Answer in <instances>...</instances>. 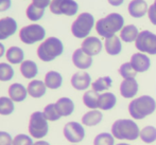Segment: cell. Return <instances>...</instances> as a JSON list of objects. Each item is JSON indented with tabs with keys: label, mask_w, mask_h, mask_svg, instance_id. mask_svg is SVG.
I'll return each instance as SVG.
<instances>
[{
	"label": "cell",
	"mask_w": 156,
	"mask_h": 145,
	"mask_svg": "<svg viewBox=\"0 0 156 145\" xmlns=\"http://www.w3.org/2000/svg\"><path fill=\"white\" fill-rule=\"evenodd\" d=\"M12 5L11 0H0V12H5Z\"/></svg>",
	"instance_id": "41"
},
{
	"label": "cell",
	"mask_w": 156,
	"mask_h": 145,
	"mask_svg": "<svg viewBox=\"0 0 156 145\" xmlns=\"http://www.w3.org/2000/svg\"><path fill=\"white\" fill-rule=\"evenodd\" d=\"M129 13L134 18H140L144 16L148 11V4L144 0H133L129 4Z\"/></svg>",
	"instance_id": "17"
},
{
	"label": "cell",
	"mask_w": 156,
	"mask_h": 145,
	"mask_svg": "<svg viewBox=\"0 0 156 145\" xmlns=\"http://www.w3.org/2000/svg\"><path fill=\"white\" fill-rule=\"evenodd\" d=\"M124 19L118 13L108 14L104 18H101L96 23V31L98 34L105 38L115 36V33L123 29Z\"/></svg>",
	"instance_id": "1"
},
{
	"label": "cell",
	"mask_w": 156,
	"mask_h": 145,
	"mask_svg": "<svg viewBox=\"0 0 156 145\" xmlns=\"http://www.w3.org/2000/svg\"><path fill=\"white\" fill-rule=\"evenodd\" d=\"M94 145H114V136L108 133H102L94 140Z\"/></svg>",
	"instance_id": "36"
},
{
	"label": "cell",
	"mask_w": 156,
	"mask_h": 145,
	"mask_svg": "<svg viewBox=\"0 0 156 145\" xmlns=\"http://www.w3.org/2000/svg\"><path fill=\"white\" fill-rule=\"evenodd\" d=\"M64 51L63 43L56 37H49L45 39L37 48V56L43 61H52L60 55H62Z\"/></svg>",
	"instance_id": "3"
},
{
	"label": "cell",
	"mask_w": 156,
	"mask_h": 145,
	"mask_svg": "<svg viewBox=\"0 0 156 145\" xmlns=\"http://www.w3.org/2000/svg\"><path fill=\"white\" fill-rule=\"evenodd\" d=\"M28 94L34 98H39L45 95L47 91V87L45 85V82H41L39 80H33L29 83L27 87Z\"/></svg>",
	"instance_id": "19"
},
{
	"label": "cell",
	"mask_w": 156,
	"mask_h": 145,
	"mask_svg": "<svg viewBox=\"0 0 156 145\" xmlns=\"http://www.w3.org/2000/svg\"><path fill=\"white\" fill-rule=\"evenodd\" d=\"M99 98H100V94L98 92L94 90H88L83 95V103L86 107L94 110L99 108Z\"/></svg>",
	"instance_id": "27"
},
{
	"label": "cell",
	"mask_w": 156,
	"mask_h": 145,
	"mask_svg": "<svg viewBox=\"0 0 156 145\" xmlns=\"http://www.w3.org/2000/svg\"><path fill=\"white\" fill-rule=\"evenodd\" d=\"M93 86V90L97 92H101L107 90L112 86V78L109 76H104V78H99L97 81L91 84Z\"/></svg>",
	"instance_id": "32"
},
{
	"label": "cell",
	"mask_w": 156,
	"mask_h": 145,
	"mask_svg": "<svg viewBox=\"0 0 156 145\" xmlns=\"http://www.w3.org/2000/svg\"><path fill=\"white\" fill-rule=\"evenodd\" d=\"M117 145H129V144H127V143H119V144H117Z\"/></svg>",
	"instance_id": "45"
},
{
	"label": "cell",
	"mask_w": 156,
	"mask_h": 145,
	"mask_svg": "<svg viewBox=\"0 0 156 145\" xmlns=\"http://www.w3.org/2000/svg\"><path fill=\"white\" fill-rule=\"evenodd\" d=\"M5 57H6V60L10 64L17 65V64H21L23 61L25 52L19 47H11L6 50Z\"/></svg>",
	"instance_id": "23"
},
{
	"label": "cell",
	"mask_w": 156,
	"mask_h": 145,
	"mask_svg": "<svg viewBox=\"0 0 156 145\" xmlns=\"http://www.w3.org/2000/svg\"><path fill=\"white\" fill-rule=\"evenodd\" d=\"M32 4L36 8L45 10L47 6H50L51 2H50V0H32Z\"/></svg>",
	"instance_id": "40"
},
{
	"label": "cell",
	"mask_w": 156,
	"mask_h": 145,
	"mask_svg": "<svg viewBox=\"0 0 156 145\" xmlns=\"http://www.w3.org/2000/svg\"><path fill=\"white\" fill-rule=\"evenodd\" d=\"M0 145H13V138L6 131H0Z\"/></svg>",
	"instance_id": "38"
},
{
	"label": "cell",
	"mask_w": 156,
	"mask_h": 145,
	"mask_svg": "<svg viewBox=\"0 0 156 145\" xmlns=\"http://www.w3.org/2000/svg\"><path fill=\"white\" fill-rule=\"evenodd\" d=\"M64 136L71 143H79L85 137V130L82 124L78 122H68L64 127Z\"/></svg>",
	"instance_id": "10"
},
{
	"label": "cell",
	"mask_w": 156,
	"mask_h": 145,
	"mask_svg": "<svg viewBox=\"0 0 156 145\" xmlns=\"http://www.w3.org/2000/svg\"><path fill=\"white\" fill-rule=\"evenodd\" d=\"M55 107L58 109L61 116H70L74 110V104L71 98H61L55 103Z\"/></svg>",
	"instance_id": "20"
},
{
	"label": "cell",
	"mask_w": 156,
	"mask_h": 145,
	"mask_svg": "<svg viewBox=\"0 0 156 145\" xmlns=\"http://www.w3.org/2000/svg\"><path fill=\"white\" fill-rule=\"evenodd\" d=\"M45 36V29L41 25H36V23L26 26L19 31V38L26 45H33L35 43H38L43 40Z\"/></svg>",
	"instance_id": "7"
},
{
	"label": "cell",
	"mask_w": 156,
	"mask_h": 145,
	"mask_svg": "<svg viewBox=\"0 0 156 145\" xmlns=\"http://www.w3.org/2000/svg\"><path fill=\"white\" fill-rule=\"evenodd\" d=\"M104 45H105V50H106V52L109 55H118L122 50L121 41H120L119 37L117 36L106 38Z\"/></svg>",
	"instance_id": "24"
},
{
	"label": "cell",
	"mask_w": 156,
	"mask_h": 145,
	"mask_svg": "<svg viewBox=\"0 0 156 145\" xmlns=\"http://www.w3.org/2000/svg\"><path fill=\"white\" fill-rule=\"evenodd\" d=\"M45 85L49 89H58L63 84V78L61 73L56 71H49L45 75Z\"/></svg>",
	"instance_id": "22"
},
{
	"label": "cell",
	"mask_w": 156,
	"mask_h": 145,
	"mask_svg": "<svg viewBox=\"0 0 156 145\" xmlns=\"http://www.w3.org/2000/svg\"><path fill=\"white\" fill-rule=\"evenodd\" d=\"M9 98L13 101V102H23L26 100L28 95V90L23 85L19 84V83H14L9 87Z\"/></svg>",
	"instance_id": "15"
},
{
	"label": "cell",
	"mask_w": 156,
	"mask_h": 145,
	"mask_svg": "<svg viewBox=\"0 0 156 145\" xmlns=\"http://www.w3.org/2000/svg\"><path fill=\"white\" fill-rule=\"evenodd\" d=\"M32 138L23 133H19L13 139V145H33Z\"/></svg>",
	"instance_id": "37"
},
{
	"label": "cell",
	"mask_w": 156,
	"mask_h": 145,
	"mask_svg": "<svg viewBox=\"0 0 156 145\" xmlns=\"http://www.w3.org/2000/svg\"><path fill=\"white\" fill-rule=\"evenodd\" d=\"M45 118L47 119V121H51V122H55V121H58L61 119V116L58 113V109L55 107V103H52V104H49L45 107L43 111Z\"/></svg>",
	"instance_id": "34"
},
{
	"label": "cell",
	"mask_w": 156,
	"mask_h": 145,
	"mask_svg": "<svg viewBox=\"0 0 156 145\" xmlns=\"http://www.w3.org/2000/svg\"><path fill=\"white\" fill-rule=\"evenodd\" d=\"M148 15H149V19H150L151 22L156 26V0L154 1V3L149 8Z\"/></svg>",
	"instance_id": "39"
},
{
	"label": "cell",
	"mask_w": 156,
	"mask_h": 145,
	"mask_svg": "<svg viewBox=\"0 0 156 145\" xmlns=\"http://www.w3.org/2000/svg\"><path fill=\"white\" fill-rule=\"evenodd\" d=\"M117 103V98L114 93L111 92H105L103 94H100L99 98V108L102 110H109L112 109Z\"/></svg>",
	"instance_id": "25"
},
{
	"label": "cell",
	"mask_w": 156,
	"mask_h": 145,
	"mask_svg": "<svg viewBox=\"0 0 156 145\" xmlns=\"http://www.w3.org/2000/svg\"><path fill=\"white\" fill-rule=\"evenodd\" d=\"M124 0H108L109 4H112L113 6H119L123 3Z\"/></svg>",
	"instance_id": "42"
},
{
	"label": "cell",
	"mask_w": 156,
	"mask_h": 145,
	"mask_svg": "<svg viewBox=\"0 0 156 145\" xmlns=\"http://www.w3.org/2000/svg\"><path fill=\"white\" fill-rule=\"evenodd\" d=\"M44 14H45V10L43 9H38L35 5H33L31 3L26 10V15H27L28 19H30L31 21H38L43 18Z\"/></svg>",
	"instance_id": "31"
},
{
	"label": "cell",
	"mask_w": 156,
	"mask_h": 145,
	"mask_svg": "<svg viewBox=\"0 0 156 145\" xmlns=\"http://www.w3.org/2000/svg\"><path fill=\"white\" fill-rule=\"evenodd\" d=\"M4 53H5V49H4V46L2 45L1 43H0V58H1L2 56L4 55Z\"/></svg>",
	"instance_id": "43"
},
{
	"label": "cell",
	"mask_w": 156,
	"mask_h": 145,
	"mask_svg": "<svg viewBox=\"0 0 156 145\" xmlns=\"http://www.w3.org/2000/svg\"><path fill=\"white\" fill-rule=\"evenodd\" d=\"M20 73L25 78L32 80L38 73V68L35 61L33 60H23L20 64Z\"/></svg>",
	"instance_id": "21"
},
{
	"label": "cell",
	"mask_w": 156,
	"mask_h": 145,
	"mask_svg": "<svg viewBox=\"0 0 156 145\" xmlns=\"http://www.w3.org/2000/svg\"><path fill=\"white\" fill-rule=\"evenodd\" d=\"M136 48L142 53L156 54V35L150 31H142L139 33L135 41Z\"/></svg>",
	"instance_id": "8"
},
{
	"label": "cell",
	"mask_w": 156,
	"mask_h": 145,
	"mask_svg": "<svg viewBox=\"0 0 156 145\" xmlns=\"http://www.w3.org/2000/svg\"><path fill=\"white\" fill-rule=\"evenodd\" d=\"M50 11L55 15L73 16L79 10V5L74 0H52Z\"/></svg>",
	"instance_id": "9"
},
{
	"label": "cell",
	"mask_w": 156,
	"mask_h": 145,
	"mask_svg": "<svg viewBox=\"0 0 156 145\" xmlns=\"http://www.w3.org/2000/svg\"><path fill=\"white\" fill-rule=\"evenodd\" d=\"M139 137L144 143H153L156 140V128L154 126H146L140 130Z\"/></svg>",
	"instance_id": "29"
},
{
	"label": "cell",
	"mask_w": 156,
	"mask_h": 145,
	"mask_svg": "<svg viewBox=\"0 0 156 145\" xmlns=\"http://www.w3.org/2000/svg\"><path fill=\"white\" fill-rule=\"evenodd\" d=\"M33 145H50V144L48 143L47 141H41H41H37V142H35V143L33 144Z\"/></svg>",
	"instance_id": "44"
},
{
	"label": "cell",
	"mask_w": 156,
	"mask_h": 145,
	"mask_svg": "<svg viewBox=\"0 0 156 145\" xmlns=\"http://www.w3.org/2000/svg\"><path fill=\"white\" fill-rule=\"evenodd\" d=\"M112 135L119 140H136L140 135L138 125L132 120H117L112 126Z\"/></svg>",
	"instance_id": "4"
},
{
	"label": "cell",
	"mask_w": 156,
	"mask_h": 145,
	"mask_svg": "<svg viewBox=\"0 0 156 145\" xmlns=\"http://www.w3.org/2000/svg\"><path fill=\"white\" fill-rule=\"evenodd\" d=\"M94 25V16L89 13H82L71 25V33L76 38H86Z\"/></svg>",
	"instance_id": "5"
},
{
	"label": "cell",
	"mask_w": 156,
	"mask_h": 145,
	"mask_svg": "<svg viewBox=\"0 0 156 145\" xmlns=\"http://www.w3.org/2000/svg\"><path fill=\"white\" fill-rule=\"evenodd\" d=\"M14 76V69L6 63H0V81L9 82Z\"/></svg>",
	"instance_id": "33"
},
{
	"label": "cell",
	"mask_w": 156,
	"mask_h": 145,
	"mask_svg": "<svg viewBox=\"0 0 156 145\" xmlns=\"http://www.w3.org/2000/svg\"><path fill=\"white\" fill-rule=\"evenodd\" d=\"M73 145H76V144H73Z\"/></svg>",
	"instance_id": "46"
},
{
	"label": "cell",
	"mask_w": 156,
	"mask_h": 145,
	"mask_svg": "<svg viewBox=\"0 0 156 145\" xmlns=\"http://www.w3.org/2000/svg\"><path fill=\"white\" fill-rule=\"evenodd\" d=\"M155 100L150 95H142L133 100L129 105V112L135 120H142L155 111Z\"/></svg>",
	"instance_id": "2"
},
{
	"label": "cell",
	"mask_w": 156,
	"mask_h": 145,
	"mask_svg": "<svg viewBox=\"0 0 156 145\" xmlns=\"http://www.w3.org/2000/svg\"><path fill=\"white\" fill-rule=\"evenodd\" d=\"M81 49L85 52L86 54H88L89 56L97 55L101 52L102 50V43L99 38L94 36H89L83 40L82 47Z\"/></svg>",
	"instance_id": "12"
},
{
	"label": "cell",
	"mask_w": 156,
	"mask_h": 145,
	"mask_svg": "<svg viewBox=\"0 0 156 145\" xmlns=\"http://www.w3.org/2000/svg\"><path fill=\"white\" fill-rule=\"evenodd\" d=\"M138 35V30L137 28L134 25H129L126 27H124L123 29L121 30V33H120V37L121 39L125 43H132V41H136Z\"/></svg>",
	"instance_id": "28"
},
{
	"label": "cell",
	"mask_w": 156,
	"mask_h": 145,
	"mask_svg": "<svg viewBox=\"0 0 156 145\" xmlns=\"http://www.w3.org/2000/svg\"><path fill=\"white\" fill-rule=\"evenodd\" d=\"M119 73L124 80H129V78H135L137 72L135 71L133 67H132L131 63H124L119 68Z\"/></svg>",
	"instance_id": "35"
},
{
	"label": "cell",
	"mask_w": 156,
	"mask_h": 145,
	"mask_svg": "<svg viewBox=\"0 0 156 145\" xmlns=\"http://www.w3.org/2000/svg\"><path fill=\"white\" fill-rule=\"evenodd\" d=\"M72 63L81 70L88 69L93 64V57L86 54L82 49H76L72 54Z\"/></svg>",
	"instance_id": "13"
},
{
	"label": "cell",
	"mask_w": 156,
	"mask_h": 145,
	"mask_svg": "<svg viewBox=\"0 0 156 145\" xmlns=\"http://www.w3.org/2000/svg\"><path fill=\"white\" fill-rule=\"evenodd\" d=\"M49 131L48 121L45 118L43 112L35 111L30 116L29 121V133L32 138L35 139H41L47 136Z\"/></svg>",
	"instance_id": "6"
},
{
	"label": "cell",
	"mask_w": 156,
	"mask_h": 145,
	"mask_svg": "<svg viewBox=\"0 0 156 145\" xmlns=\"http://www.w3.org/2000/svg\"><path fill=\"white\" fill-rule=\"evenodd\" d=\"M131 65L136 72H146L150 68V58L142 53H135L131 57Z\"/></svg>",
	"instance_id": "14"
},
{
	"label": "cell",
	"mask_w": 156,
	"mask_h": 145,
	"mask_svg": "<svg viewBox=\"0 0 156 145\" xmlns=\"http://www.w3.org/2000/svg\"><path fill=\"white\" fill-rule=\"evenodd\" d=\"M102 112L94 109V110H90L86 112L82 116V123L86 126H96L102 121Z\"/></svg>",
	"instance_id": "26"
},
{
	"label": "cell",
	"mask_w": 156,
	"mask_h": 145,
	"mask_svg": "<svg viewBox=\"0 0 156 145\" xmlns=\"http://www.w3.org/2000/svg\"><path fill=\"white\" fill-rule=\"evenodd\" d=\"M17 31V22L12 17H4L0 19V40L8 39Z\"/></svg>",
	"instance_id": "11"
},
{
	"label": "cell",
	"mask_w": 156,
	"mask_h": 145,
	"mask_svg": "<svg viewBox=\"0 0 156 145\" xmlns=\"http://www.w3.org/2000/svg\"><path fill=\"white\" fill-rule=\"evenodd\" d=\"M138 92V83L135 78L124 80L120 85V93L125 98H131L137 94Z\"/></svg>",
	"instance_id": "18"
},
{
	"label": "cell",
	"mask_w": 156,
	"mask_h": 145,
	"mask_svg": "<svg viewBox=\"0 0 156 145\" xmlns=\"http://www.w3.org/2000/svg\"><path fill=\"white\" fill-rule=\"evenodd\" d=\"M91 82L90 75L87 72H76L71 78V85L76 90H86Z\"/></svg>",
	"instance_id": "16"
},
{
	"label": "cell",
	"mask_w": 156,
	"mask_h": 145,
	"mask_svg": "<svg viewBox=\"0 0 156 145\" xmlns=\"http://www.w3.org/2000/svg\"><path fill=\"white\" fill-rule=\"evenodd\" d=\"M14 109H15L14 102L10 98L0 96V115L10 116L11 113H13Z\"/></svg>",
	"instance_id": "30"
}]
</instances>
